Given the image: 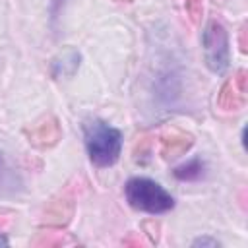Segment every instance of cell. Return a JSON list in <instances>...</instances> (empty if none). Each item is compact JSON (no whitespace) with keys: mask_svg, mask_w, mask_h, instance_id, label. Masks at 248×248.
Returning a JSON list of instances; mask_svg holds the SVG:
<instances>
[{"mask_svg":"<svg viewBox=\"0 0 248 248\" xmlns=\"http://www.w3.org/2000/svg\"><path fill=\"white\" fill-rule=\"evenodd\" d=\"M217 103L223 110H238L246 103V72H236L219 91Z\"/></svg>","mask_w":248,"mask_h":248,"instance_id":"277c9868","label":"cell"},{"mask_svg":"<svg viewBox=\"0 0 248 248\" xmlns=\"http://www.w3.org/2000/svg\"><path fill=\"white\" fill-rule=\"evenodd\" d=\"M186 8H188L192 19L198 21V17L202 14V0H186Z\"/></svg>","mask_w":248,"mask_h":248,"instance_id":"9c48e42d","label":"cell"},{"mask_svg":"<svg viewBox=\"0 0 248 248\" xmlns=\"http://www.w3.org/2000/svg\"><path fill=\"white\" fill-rule=\"evenodd\" d=\"M2 223H4V221H2V219H0V225H2Z\"/></svg>","mask_w":248,"mask_h":248,"instance_id":"7c38bea8","label":"cell"},{"mask_svg":"<svg viewBox=\"0 0 248 248\" xmlns=\"http://www.w3.org/2000/svg\"><path fill=\"white\" fill-rule=\"evenodd\" d=\"M85 147L89 159L97 167H110L116 163L122 149V134L103 120H89L83 126Z\"/></svg>","mask_w":248,"mask_h":248,"instance_id":"6da1fadb","label":"cell"},{"mask_svg":"<svg viewBox=\"0 0 248 248\" xmlns=\"http://www.w3.org/2000/svg\"><path fill=\"white\" fill-rule=\"evenodd\" d=\"M19 184H21V180H19L16 169L0 153V192L2 194H12L19 188Z\"/></svg>","mask_w":248,"mask_h":248,"instance_id":"52a82bcc","label":"cell"},{"mask_svg":"<svg viewBox=\"0 0 248 248\" xmlns=\"http://www.w3.org/2000/svg\"><path fill=\"white\" fill-rule=\"evenodd\" d=\"M62 4H64V0H52V14H56Z\"/></svg>","mask_w":248,"mask_h":248,"instance_id":"30bf717a","label":"cell"},{"mask_svg":"<svg viewBox=\"0 0 248 248\" xmlns=\"http://www.w3.org/2000/svg\"><path fill=\"white\" fill-rule=\"evenodd\" d=\"M116 2H130V0H116Z\"/></svg>","mask_w":248,"mask_h":248,"instance_id":"8fae6325","label":"cell"},{"mask_svg":"<svg viewBox=\"0 0 248 248\" xmlns=\"http://www.w3.org/2000/svg\"><path fill=\"white\" fill-rule=\"evenodd\" d=\"M126 200L134 209L145 211V213H165L174 207L172 196L155 180L151 178H130L126 182Z\"/></svg>","mask_w":248,"mask_h":248,"instance_id":"7a4b0ae2","label":"cell"},{"mask_svg":"<svg viewBox=\"0 0 248 248\" xmlns=\"http://www.w3.org/2000/svg\"><path fill=\"white\" fill-rule=\"evenodd\" d=\"M27 136H29V141L37 147H50L54 145L62 132H60V126H58V120L54 116H45L41 118L39 122H35V126L31 130H27Z\"/></svg>","mask_w":248,"mask_h":248,"instance_id":"5b68a950","label":"cell"},{"mask_svg":"<svg viewBox=\"0 0 248 248\" xmlns=\"http://www.w3.org/2000/svg\"><path fill=\"white\" fill-rule=\"evenodd\" d=\"M192 143H194V140L190 134H184L176 128H170L169 132H165L161 136V153L165 157H178V155L186 153Z\"/></svg>","mask_w":248,"mask_h":248,"instance_id":"8992f818","label":"cell"},{"mask_svg":"<svg viewBox=\"0 0 248 248\" xmlns=\"http://www.w3.org/2000/svg\"><path fill=\"white\" fill-rule=\"evenodd\" d=\"M203 52H205V64L209 66V70L221 74L227 70L229 66V35L227 29L211 19L203 31Z\"/></svg>","mask_w":248,"mask_h":248,"instance_id":"3957f363","label":"cell"},{"mask_svg":"<svg viewBox=\"0 0 248 248\" xmlns=\"http://www.w3.org/2000/svg\"><path fill=\"white\" fill-rule=\"evenodd\" d=\"M203 170H205L203 161L198 159V157H194V159H190L188 163L180 165V167L174 170V176H176L178 180H200V178L203 176Z\"/></svg>","mask_w":248,"mask_h":248,"instance_id":"ba28073f","label":"cell"}]
</instances>
